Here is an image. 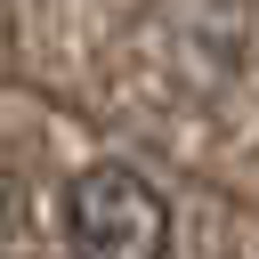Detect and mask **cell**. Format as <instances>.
Here are the masks:
<instances>
[{
    "label": "cell",
    "mask_w": 259,
    "mask_h": 259,
    "mask_svg": "<svg viewBox=\"0 0 259 259\" xmlns=\"http://www.w3.org/2000/svg\"><path fill=\"white\" fill-rule=\"evenodd\" d=\"M65 243L73 259H170V202L130 162H89L65 186Z\"/></svg>",
    "instance_id": "obj_1"
}]
</instances>
